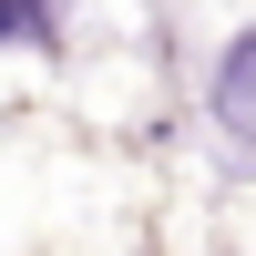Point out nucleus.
I'll list each match as a JSON object with an SVG mask.
<instances>
[{"label":"nucleus","mask_w":256,"mask_h":256,"mask_svg":"<svg viewBox=\"0 0 256 256\" xmlns=\"http://www.w3.org/2000/svg\"><path fill=\"white\" fill-rule=\"evenodd\" d=\"M216 123H226V134H246V144H256V31H246L236 52L216 62Z\"/></svg>","instance_id":"nucleus-1"},{"label":"nucleus","mask_w":256,"mask_h":256,"mask_svg":"<svg viewBox=\"0 0 256 256\" xmlns=\"http://www.w3.org/2000/svg\"><path fill=\"white\" fill-rule=\"evenodd\" d=\"M62 31V0H0V41H52Z\"/></svg>","instance_id":"nucleus-2"}]
</instances>
